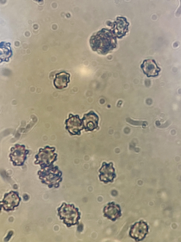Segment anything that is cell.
<instances>
[{
  "instance_id": "cell-4",
  "label": "cell",
  "mask_w": 181,
  "mask_h": 242,
  "mask_svg": "<svg viewBox=\"0 0 181 242\" xmlns=\"http://www.w3.org/2000/svg\"><path fill=\"white\" fill-rule=\"evenodd\" d=\"M148 227L147 224L141 220L135 223L131 227L129 232L130 236L137 241L143 239L148 232Z\"/></svg>"
},
{
  "instance_id": "cell-8",
  "label": "cell",
  "mask_w": 181,
  "mask_h": 242,
  "mask_svg": "<svg viewBox=\"0 0 181 242\" xmlns=\"http://www.w3.org/2000/svg\"><path fill=\"white\" fill-rule=\"evenodd\" d=\"M140 67L144 73L148 77L158 76L160 68L157 65L154 59H148L144 60Z\"/></svg>"
},
{
  "instance_id": "cell-17",
  "label": "cell",
  "mask_w": 181,
  "mask_h": 242,
  "mask_svg": "<svg viewBox=\"0 0 181 242\" xmlns=\"http://www.w3.org/2000/svg\"><path fill=\"white\" fill-rule=\"evenodd\" d=\"M146 102L147 104L150 105L151 104L152 102L150 100H148L146 101Z\"/></svg>"
},
{
  "instance_id": "cell-7",
  "label": "cell",
  "mask_w": 181,
  "mask_h": 242,
  "mask_svg": "<svg viewBox=\"0 0 181 242\" xmlns=\"http://www.w3.org/2000/svg\"><path fill=\"white\" fill-rule=\"evenodd\" d=\"M99 172L100 180L105 183L112 182L115 177V170L112 162L109 164L103 162Z\"/></svg>"
},
{
  "instance_id": "cell-14",
  "label": "cell",
  "mask_w": 181,
  "mask_h": 242,
  "mask_svg": "<svg viewBox=\"0 0 181 242\" xmlns=\"http://www.w3.org/2000/svg\"><path fill=\"white\" fill-rule=\"evenodd\" d=\"M13 233V232L12 231H10L8 233L7 236L4 239V241H8L11 238Z\"/></svg>"
},
{
  "instance_id": "cell-15",
  "label": "cell",
  "mask_w": 181,
  "mask_h": 242,
  "mask_svg": "<svg viewBox=\"0 0 181 242\" xmlns=\"http://www.w3.org/2000/svg\"><path fill=\"white\" fill-rule=\"evenodd\" d=\"M23 198L25 200H28L29 198L28 195L26 194H25L24 195Z\"/></svg>"
},
{
  "instance_id": "cell-3",
  "label": "cell",
  "mask_w": 181,
  "mask_h": 242,
  "mask_svg": "<svg viewBox=\"0 0 181 242\" xmlns=\"http://www.w3.org/2000/svg\"><path fill=\"white\" fill-rule=\"evenodd\" d=\"M65 124L66 129L71 135H81V131L84 128L82 119H80L78 115L69 114L68 119L66 120Z\"/></svg>"
},
{
  "instance_id": "cell-16",
  "label": "cell",
  "mask_w": 181,
  "mask_h": 242,
  "mask_svg": "<svg viewBox=\"0 0 181 242\" xmlns=\"http://www.w3.org/2000/svg\"><path fill=\"white\" fill-rule=\"evenodd\" d=\"M156 125L157 126H158L160 125V122L159 121H156L155 122Z\"/></svg>"
},
{
  "instance_id": "cell-12",
  "label": "cell",
  "mask_w": 181,
  "mask_h": 242,
  "mask_svg": "<svg viewBox=\"0 0 181 242\" xmlns=\"http://www.w3.org/2000/svg\"><path fill=\"white\" fill-rule=\"evenodd\" d=\"M20 200V199L17 194L12 191L5 195L3 200V206L5 210H11L18 205Z\"/></svg>"
},
{
  "instance_id": "cell-6",
  "label": "cell",
  "mask_w": 181,
  "mask_h": 242,
  "mask_svg": "<svg viewBox=\"0 0 181 242\" xmlns=\"http://www.w3.org/2000/svg\"><path fill=\"white\" fill-rule=\"evenodd\" d=\"M111 23L113 26L112 31L113 34L118 38H121L124 36L128 30L129 23L124 17H118L115 21Z\"/></svg>"
},
{
  "instance_id": "cell-9",
  "label": "cell",
  "mask_w": 181,
  "mask_h": 242,
  "mask_svg": "<svg viewBox=\"0 0 181 242\" xmlns=\"http://www.w3.org/2000/svg\"><path fill=\"white\" fill-rule=\"evenodd\" d=\"M82 120L86 131H92L98 126V117L93 111L85 114Z\"/></svg>"
},
{
  "instance_id": "cell-5",
  "label": "cell",
  "mask_w": 181,
  "mask_h": 242,
  "mask_svg": "<svg viewBox=\"0 0 181 242\" xmlns=\"http://www.w3.org/2000/svg\"><path fill=\"white\" fill-rule=\"evenodd\" d=\"M28 153V151L25 149L24 146L23 145L17 144L12 148L10 156L13 164L15 165H22Z\"/></svg>"
},
{
  "instance_id": "cell-1",
  "label": "cell",
  "mask_w": 181,
  "mask_h": 242,
  "mask_svg": "<svg viewBox=\"0 0 181 242\" xmlns=\"http://www.w3.org/2000/svg\"><path fill=\"white\" fill-rule=\"evenodd\" d=\"M112 31L103 28L93 36L90 43L93 50L105 55L116 47L117 40Z\"/></svg>"
},
{
  "instance_id": "cell-10",
  "label": "cell",
  "mask_w": 181,
  "mask_h": 242,
  "mask_svg": "<svg viewBox=\"0 0 181 242\" xmlns=\"http://www.w3.org/2000/svg\"><path fill=\"white\" fill-rule=\"evenodd\" d=\"M104 216L113 221H115L121 216L119 206L114 202L109 203L103 209Z\"/></svg>"
},
{
  "instance_id": "cell-11",
  "label": "cell",
  "mask_w": 181,
  "mask_h": 242,
  "mask_svg": "<svg viewBox=\"0 0 181 242\" xmlns=\"http://www.w3.org/2000/svg\"><path fill=\"white\" fill-rule=\"evenodd\" d=\"M70 74L65 71L57 73L55 74L53 83L56 88L61 90L66 87L70 82Z\"/></svg>"
},
{
  "instance_id": "cell-2",
  "label": "cell",
  "mask_w": 181,
  "mask_h": 242,
  "mask_svg": "<svg viewBox=\"0 0 181 242\" xmlns=\"http://www.w3.org/2000/svg\"><path fill=\"white\" fill-rule=\"evenodd\" d=\"M58 210L61 219L63 220L64 223L68 226L78 223L80 218L79 213L78 209L73 205L64 203Z\"/></svg>"
},
{
  "instance_id": "cell-13",
  "label": "cell",
  "mask_w": 181,
  "mask_h": 242,
  "mask_svg": "<svg viewBox=\"0 0 181 242\" xmlns=\"http://www.w3.org/2000/svg\"><path fill=\"white\" fill-rule=\"evenodd\" d=\"M127 121L131 124L136 125H142V126L145 127L148 124L147 122L145 121H133L130 119L128 118Z\"/></svg>"
}]
</instances>
